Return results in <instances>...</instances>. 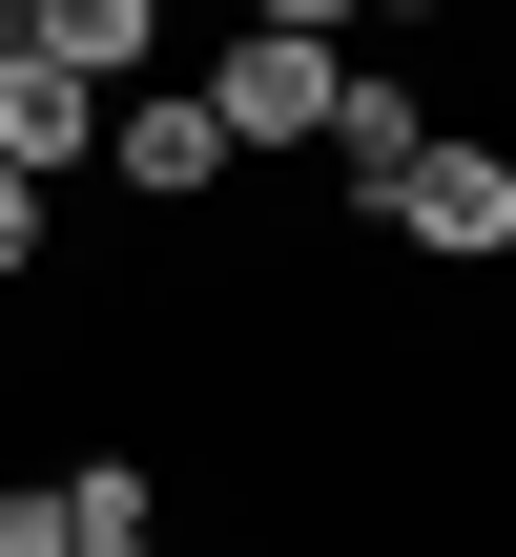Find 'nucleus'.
Listing matches in <instances>:
<instances>
[{
	"instance_id": "obj_1",
	"label": "nucleus",
	"mask_w": 516,
	"mask_h": 557,
	"mask_svg": "<svg viewBox=\"0 0 516 557\" xmlns=\"http://www.w3.org/2000/svg\"><path fill=\"white\" fill-rule=\"evenodd\" d=\"M331 83H352V41H331V21H248L186 103H207V145H228V165H310V145H331Z\"/></svg>"
},
{
	"instance_id": "obj_2",
	"label": "nucleus",
	"mask_w": 516,
	"mask_h": 557,
	"mask_svg": "<svg viewBox=\"0 0 516 557\" xmlns=\"http://www.w3.org/2000/svg\"><path fill=\"white\" fill-rule=\"evenodd\" d=\"M372 227H393L414 269H496L516 248V145H414V165L372 186Z\"/></svg>"
},
{
	"instance_id": "obj_3",
	"label": "nucleus",
	"mask_w": 516,
	"mask_h": 557,
	"mask_svg": "<svg viewBox=\"0 0 516 557\" xmlns=\"http://www.w3.org/2000/svg\"><path fill=\"white\" fill-rule=\"evenodd\" d=\"M103 186H124V207H165V227H186V207H228L207 103H186V83H124V103H103Z\"/></svg>"
},
{
	"instance_id": "obj_4",
	"label": "nucleus",
	"mask_w": 516,
	"mask_h": 557,
	"mask_svg": "<svg viewBox=\"0 0 516 557\" xmlns=\"http://www.w3.org/2000/svg\"><path fill=\"white\" fill-rule=\"evenodd\" d=\"M0 165L21 186H62V165H103V103L41 62V0H0Z\"/></svg>"
},
{
	"instance_id": "obj_5",
	"label": "nucleus",
	"mask_w": 516,
	"mask_h": 557,
	"mask_svg": "<svg viewBox=\"0 0 516 557\" xmlns=\"http://www.w3.org/2000/svg\"><path fill=\"white\" fill-rule=\"evenodd\" d=\"M414 145H434V124H414V83H393V62H352V83H331V145H310V165H331V186L372 207V186H393Z\"/></svg>"
},
{
	"instance_id": "obj_6",
	"label": "nucleus",
	"mask_w": 516,
	"mask_h": 557,
	"mask_svg": "<svg viewBox=\"0 0 516 557\" xmlns=\"http://www.w3.org/2000/svg\"><path fill=\"white\" fill-rule=\"evenodd\" d=\"M165 537V475H145V455H83V475H62V557H145Z\"/></svg>"
},
{
	"instance_id": "obj_7",
	"label": "nucleus",
	"mask_w": 516,
	"mask_h": 557,
	"mask_svg": "<svg viewBox=\"0 0 516 557\" xmlns=\"http://www.w3.org/2000/svg\"><path fill=\"white\" fill-rule=\"evenodd\" d=\"M145 41H165V0H41V62H62L83 103H103V83L145 62Z\"/></svg>"
},
{
	"instance_id": "obj_8",
	"label": "nucleus",
	"mask_w": 516,
	"mask_h": 557,
	"mask_svg": "<svg viewBox=\"0 0 516 557\" xmlns=\"http://www.w3.org/2000/svg\"><path fill=\"white\" fill-rule=\"evenodd\" d=\"M0 557H62V475H0Z\"/></svg>"
},
{
	"instance_id": "obj_9",
	"label": "nucleus",
	"mask_w": 516,
	"mask_h": 557,
	"mask_svg": "<svg viewBox=\"0 0 516 557\" xmlns=\"http://www.w3.org/2000/svg\"><path fill=\"white\" fill-rule=\"evenodd\" d=\"M41 248H62V227H41V186H21V165H0V289H21V269H41Z\"/></svg>"
},
{
	"instance_id": "obj_10",
	"label": "nucleus",
	"mask_w": 516,
	"mask_h": 557,
	"mask_svg": "<svg viewBox=\"0 0 516 557\" xmlns=\"http://www.w3.org/2000/svg\"><path fill=\"white\" fill-rule=\"evenodd\" d=\"M145 557H186V537H145Z\"/></svg>"
}]
</instances>
